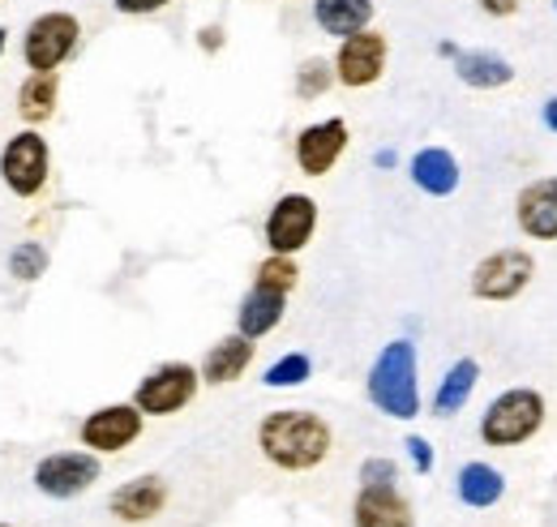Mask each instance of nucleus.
Masks as SVG:
<instances>
[{
  "instance_id": "nucleus-1",
  "label": "nucleus",
  "mask_w": 557,
  "mask_h": 527,
  "mask_svg": "<svg viewBox=\"0 0 557 527\" xmlns=\"http://www.w3.org/2000/svg\"><path fill=\"white\" fill-rule=\"evenodd\" d=\"M335 451V429L322 412L275 407L258 420V455L278 471H318Z\"/></svg>"
},
{
  "instance_id": "nucleus-23",
  "label": "nucleus",
  "mask_w": 557,
  "mask_h": 527,
  "mask_svg": "<svg viewBox=\"0 0 557 527\" xmlns=\"http://www.w3.org/2000/svg\"><path fill=\"white\" fill-rule=\"evenodd\" d=\"M377 4L373 0H313V22L331 39H348L356 30L373 26Z\"/></svg>"
},
{
  "instance_id": "nucleus-11",
  "label": "nucleus",
  "mask_w": 557,
  "mask_h": 527,
  "mask_svg": "<svg viewBox=\"0 0 557 527\" xmlns=\"http://www.w3.org/2000/svg\"><path fill=\"white\" fill-rule=\"evenodd\" d=\"M103 476V463L90 451H52L35 463L30 480L44 498L52 502H70V498H82L86 489H95V480Z\"/></svg>"
},
{
  "instance_id": "nucleus-25",
  "label": "nucleus",
  "mask_w": 557,
  "mask_h": 527,
  "mask_svg": "<svg viewBox=\"0 0 557 527\" xmlns=\"http://www.w3.org/2000/svg\"><path fill=\"white\" fill-rule=\"evenodd\" d=\"M313 378V356L309 352H283L275 365H267L262 373V387L267 391H296Z\"/></svg>"
},
{
  "instance_id": "nucleus-18",
  "label": "nucleus",
  "mask_w": 557,
  "mask_h": 527,
  "mask_svg": "<svg viewBox=\"0 0 557 527\" xmlns=\"http://www.w3.org/2000/svg\"><path fill=\"white\" fill-rule=\"evenodd\" d=\"M476 387H481V360H476V356H459V360L437 378V391L429 399L433 416H442V420L459 416V412L472 403Z\"/></svg>"
},
{
  "instance_id": "nucleus-35",
  "label": "nucleus",
  "mask_w": 557,
  "mask_h": 527,
  "mask_svg": "<svg viewBox=\"0 0 557 527\" xmlns=\"http://www.w3.org/2000/svg\"><path fill=\"white\" fill-rule=\"evenodd\" d=\"M437 57H442V61H455V57H459V44H455V39H442V44H437Z\"/></svg>"
},
{
  "instance_id": "nucleus-37",
  "label": "nucleus",
  "mask_w": 557,
  "mask_h": 527,
  "mask_svg": "<svg viewBox=\"0 0 557 527\" xmlns=\"http://www.w3.org/2000/svg\"><path fill=\"white\" fill-rule=\"evenodd\" d=\"M267 4H275V0H267Z\"/></svg>"
},
{
  "instance_id": "nucleus-33",
  "label": "nucleus",
  "mask_w": 557,
  "mask_h": 527,
  "mask_svg": "<svg viewBox=\"0 0 557 527\" xmlns=\"http://www.w3.org/2000/svg\"><path fill=\"white\" fill-rule=\"evenodd\" d=\"M541 125L549 133H557V95H549V99L541 103Z\"/></svg>"
},
{
  "instance_id": "nucleus-31",
  "label": "nucleus",
  "mask_w": 557,
  "mask_h": 527,
  "mask_svg": "<svg viewBox=\"0 0 557 527\" xmlns=\"http://www.w3.org/2000/svg\"><path fill=\"white\" fill-rule=\"evenodd\" d=\"M227 48V30L219 26V22H207V26H198V52H207V57H219Z\"/></svg>"
},
{
  "instance_id": "nucleus-2",
  "label": "nucleus",
  "mask_w": 557,
  "mask_h": 527,
  "mask_svg": "<svg viewBox=\"0 0 557 527\" xmlns=\"http://www.w3.org/2000/svg\"><path fill=\"white\" fill-rule=\"evenodd\" d=\"M369 403L391 420H417L420 416V356L412 339H391L373 356L364 373Z\"/></svg>"
},
{
  "instance_id": "nucleus-29",
  "label": "nucleus",
  "mask_w": 557,
  "mask_h": 527,
  "mask_svg": "<svg viewBox=\"0 0 557 527\" xmlns=\"http://www.w3.org/2000/svg\"><path fill=\"white\" fill-rule=\"evenodd\" d=\"M404 451H408V459H412V467H417V476H429V471L437 467L433 442H429V438H420V433H408V438H404Z\"/></svg>"
},
{
  "instance_id": "nucleus-15",
  "label": "nucleus",
  "mask_w": 557,
  "mask_h": 527,
  "mask_svg": "<svg viewBox=\"0 0 557 527\" xmlns=\"http://www.w3.org/2000/svg\"><path fill=\"white\" fill-rule=\"evenodd\" d=\"M351 527H417V515L399 485H360L351 502Z\"/></svg>"
},
{
  "instance_id": "nucleus-6",
  "label": "nucleus",
  "mask_w": 557,
  "mask_h": 527,
  "mask_svg": "<svg viewBox=\"0 0 557 527\" xmlns=\"http://www.w3.org/2000/svg\"><path fill=\"white\" fill-rule=\"evenodd\" d=\"M532 279H536V258L523 245H506V249H493L472 266L468 292L485 305H510L532 287Z\"/></svg>"
},
{
  "instance_id": "nucleus-12",
  "label": "nucleus",
  "mask_w": 557,
  "mask_h": 527,
  "mask_svg": "<svg viewBox=\"0 0 557 527\" xmlns=\"http://www.w3.org/2000/svg\"><path fill=\"white\" fill-rule=\"evenodd\" d=\"M348 146H351L348 121H344V117H326V121H313V125H305V130L296 133L292 159H296L300 176L322 181V176L335 172V163L348 155Z\"/></svg>"
},
{
  "instance_id": "nucleus-13",
  "label": "nucleus",
  "mask_w": 557,
  "mask_h": 527,
  "mask_svg": "<svg viewBox=\"0 0 557 527\" xmlns=\"http://www.w3.org/2000/svg\"><path fill=\"white\" fill-rule=\"evenodd\" d=\"M515 228L528 241H557V176H536L515 194Z\"/></svg>"
},
{
  "instance_id": "nucleus-26",
  "label": "nucleus",
  "mask_w": 557,
  "mask_h": 527,
  "mask_svg": "<svg viewBox=\"0 0 557 527\" xmlns=\"http://www.w3.org/2000/svg\"><path fill=\"white\" fill-rule=\"evenodd\" d=\"M4 266H9V274L17 283H39L48 274V266H52V254H48L44 241H22V245L9 249V262Z\"/></svg>"
},
{
  "instance_id": "nucleus-8",
  "label": "nucleus",
  "mask_w": 557,
  "mask_h": 527,
  "mask_svg": "<svg viewBox=\"0 0 557 527\" xmlns=\"http://www.w3.org/2000/svg\"><path fill=\"white\" fill-rule=\"evenodd\" d=\"M318 219H322V210H318L313 194H283L267 210V223H262L267 254H283V258L305 254L318 236Z\"/></svg>"
},
{
  "instance_id": "nucleus-20",
  "label": "nucleus",
  "mask_w": 557,
  "mask_h": 527,
  "mask_svg": "<svg viewBox=\"0 0 557 527\" xmlns=\"http://www.w3.org/2000/svg\"><path fill=\"white\" fill-rule=\"evenodd\" d=\"M450 69L468 90H502V86L515 82V65L502 52H488V48H459Z\"/></svg>"
},
{
  "instance_id": "nucleus-17",
  "label": "nucleus",
  "mask_w": 557,
  "mask_h": 527,
  "mask_svg": "<svg viewBox=\"0 0 557 527\" xmlns=\"http://www.w3.org/2000/svg\"><path fill=\"white\" fill-rule=\"evenodd\" d=\"M253 356H258V343L253 339H245L240 330L223 334L219 343H210L202 365H198L202 387H232V382H240L253 369Z\"/></svg>"
},
{
  "instance_id": "nucleus-39",
  "label": "nucleus",
  "mask_w": 557,
  "mask_h": 527,
  "mask_svg": "<svg viewBox=\"0 0 557 527\" xmlns=\"http://www.w3.org/2000/svg\"><path fill=\"white\" fill-rule=\"evenodd\" d=\"M554 9H557V0H554Z\"/></svg>"
},
{
  "instance_id": "nucleus-22",
  "label": "nucleus",
  "mask_w": 557,
  "mask_h": 527,
  "mask_svg": "<svg viewBox=\"0 0 557 527\" xmlns=\"http://www.w3.org/2000/svg\"><path fill=\"white\" fill-rule=\"evenodd\" d=\"M455 493L468 511H493L502 498H506V476L485 459H472L459 467L455 476Z\"/></svg>"
},
{
  "instance_id": "nucleus-14",
  "label": "nucleus",
  "mask_w": 557,
  "mask_h": 527,
  "mask_svg": "<svg viewBox=\"0 0 557 527\" xmlns=\"http://www.w3.org/2000/svg\"><path fill=\"white\" fill-rule=\"evenodd\" d=\"M168 502H172V489H168V480L163 476H134V480H125L112 498H108V511H112V519L116 524H150V519H159L163 511H168Z\"/></svg>"
},
{
  "instance_id": "nucleus-34",
  "label": "nucleus",
  "mask_w": 557,
  "mask_h": 527,
  "mask_svg": "<svg viewBox=\"0 0 557 527\" xmlns=\"http://www.w3.org/2000/svg\"><path fill=\"white\" fill-rule=\"evenodd\" d=\"M373 168H382V172H391V168H399V155H395L391 146H382V150H373Z\"/></svg>"
},
{
  "instance_id": "nucleus-5",
  "label": "nucleus",
  "mask_w": 557,
  "mask_h": 527,
  "mask_svg": "<svg viewBox=\"0 0 557 527\" xmlns=\"http://www.w3.org/2000/svg\"><path fill=\"white\" fill-rule=\"evenodd\" d=\"M52 176V146L39 130H17L0 146V181L13 198L30 201L48 189Z\"/></svg>"
},
{
  "instance_id": "nucleus-24",
  "label": "nucleus",
  "mask_w": 557,
  "mask_h": 527,
  "mask_svg": "<svg viewBox=\"0 0 557 527\" xmlns=\"http://www.w3.org/2000/svg\"><path fill=\"white\" fill-rule=\"evenodd\" d=\"M331 86H339L331 57H305L300 69H296V77H292V90H296L300 103H318L322 95H331Z\"/></svg>"
},
{
  "instance_id": "nucleus-9",
  "label": "nucleus",
  "mask_w": 557,
  "mask_h": 527,
  "mask_svg": "<svg viewBox=\"0 0 557 527\" xmlns=\"http://www.w3.org/2000/svg\"><path fill=\"white\" fill-rule=\"evenodd\" d=\"M331 65H335V82H339L344 90H369V86H377V82L386 77L391 39H386L377 26H364V30H356L348 39H339Z\"/></svg>"
},
{
  "instance_id": "nucleus-30",
  "label": "nucleus",
  "mask_w": 557,
  "mask_h": 527,
  "mask_svg": "<svg viewBox=\"0 0 557 527\" xmlns=\"http://www.w3.org/2000/svg\"><path fill=\"white\" fill-rule=\"evenodd\" d=\"M172 0H112V9L121 13V17H154V13H163Z\"/></svg>"
},
{
  "instance_id": "nucleus-21",
  "label": "nucleus",
  "mask_w": 557,
  "mask_h": 527,
  "mask_svg": "<svg viewBox=\"0 0 557 527\" xmlns=\"http://www.w3.org/2000/svg\"><path fill=\"white\" fill-rule=\"evenodd\" d=\"M61 103V73H26L17 86V117L30 130H44Z\"/></svg>"
},
{
  "instance_id": "nucleus-27",
  "label": "nucleus",
  "mask_w": 557,
  "mask_h": 527,
  "mask_svg": "<svg viewBox=\"0 0 557 527\" xmlns=\"http://www.w3.org/2000/svg\"><path fill=\"white\" fill-rule=\"evenodd\" d=\"M253 287H271V292H283V296H292V292L300 287V266H296V258L267 254L262 262L253 266Z\"/></svg>"
},
{
  "instance_id": "nucleus-7",
  "label": "nucleus",
  "mask_w": 557,
  "mask_h": 527,
  "mask_svg": "<svg viewBox=\"0 0 557 527\" xmlns=\"http://www.w3.org/2000/svg\"><path fill=\"white\" fill-rule=\"evenodd\" d=\"M198 391H202L198 365H189V360H163V365H154L138 387H134V403H138V412L146 420L150 416L163 420V416L185 412L198 399Z\"/></svg>"
},
{
  "instance_id": "nucleus-19",
  "label": "nucleus",
  "mask_w": 557,
  "mask_h": 527,
  "mask_svg": "<svg viewBox=\"0 0 557 527\" xmlns=\"http://www.w3.org/2000/svg\"><path fill=\"white\" fill-rule=\"evenodd\" d=\"M283 318H287V296H283V292L249 287V292L240 296V309H236V330L258 343V339L275 334V330L283 327Z\"/></svg>"
},
{
  "instance_id": "nucleus-28",
  "label": "nucleus",
  "mask_w": 557,
  "mask_h": 527,
  "mask_svg": "<svg viewBox=\"0 0 557 527\" xmlns=\"http://www.w3.org/2000/svg\"><path fill=\"white\" fill-rule=\"evenodd\" d=\"M356 480L360 485H399V463L391 459V455H369V459L360 463Z\"/></svg>"
},
{
  "instance_id": "nucleus-3",
  "label": "nucleus",
  "mask_w": 557,
  "mask_h": 527,
  "mask_svg": "<svg viewBox=\"0 0 557 527\" xmlns=\"http://www.w3.org/2000/svg\"><path fill=\"white\" fill-rule=\"evenodd\" d=\"M549 420V403L536 387H510L502 395L488 399L481 412V442L493 451H510V446H528Z\"/></svg>"
},
{
  "instance_id": "nucleus-4",
  "label": "nucleus",
  "mask_w": 557,
  "mask_h": 527,
  "mask_svg": "<svg viewBox=\"0 0 557 527\" xmlns=\"http://www.w3.org/2000/svg\"><path fill=\"white\" fill-rule=\"evenodd\" d=\"M82 48V17L70 9H44L22 30V65L30 73H61Z\"/></svg>"
},
{
  "instance_id": "nucleus-10",
  "label": "nucleus",
  "mask_w": 557,
  "mask_h": 527,
  "mask_svg": "<svg viewBox=\"0 0 557 527\" xmlns=\"http://www.w3.org/2000/svg\"><path fill=\"white\" fill-rule=\"evenodd\" d=\"M141 429H146V416L138 412L134 399L129 403H103V407H95V412L82 416L77 442H82V451H90V455L103 459V455L129 451L141 438Z\"/></svg>"
},
{
  "instance_id": "nucleus-32",
  "label": "nucleus",
  "mask_w": 557,
  "mask_h": 527,
  "mask_svg": "<svg viewBox=\"0 0 557 527\" xmlns=\"http://www.w3.org/2000/svg\"><path fill=\"white\" fill-rule=\"evenodd\" d=\"M476 4H481L485 17H497V22H506V17H515L523 9V0H476Z\"/></svg>"
},
{
  "instance_id": "nucleus-16",
  "label": "nucleus",
  "mask_w": 557,
  "mask_h": 527,
  "mask_svg": "<svg viewBox=\"0 0 557 527\" xmlns=\"http://www.w3.org/2000/svg\"><path fill=\"white\" fill-rule=\"evenodd\" d=\"M408 176L424 198H455L463 185V168H459L455 150H446V146H420L408 159Z\"/></svg>"
},
{
  "instance_id": "nucleus-38",
  "label": "nucleus",
  "mask_w": 557,
  "mask_h": 527,
  "mask_svg": "<svg viewBox=\"0 0 557 527\" xmlns=\"http://www.w3.org/2000/svg\"><path fill=\"white\" fill-rule=\"evenodd\" d=\"M0 527H9V524H0Z\"/></svg>"
},
{
  "instance_id": "nucleus-36",
  "label": "nucleus",
  "mask_w": 557,
  "mask_h": 527,
  "mask_svg": "<svg viewBox=\"0 0 557 527\" xmlns=\"http://www.w3.org/2000/svg\"><path fill=\"white\" fill-rule=\"evenodd\" d=\"M9 48V26H0V52Z\"/></svg>"
}]
</instances>
